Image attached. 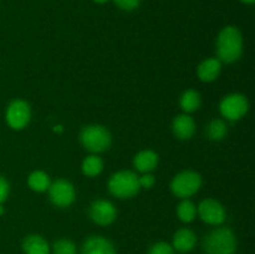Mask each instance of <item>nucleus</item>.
I'll list each match as a JSON object with an SVG mask.
<instances>
[{"label":"nucleus","mask_w":255,"mask_h":254,"mask_svg":"<svg viewBox=\"0 0 255 254\" xmlns=\"http://www.w3.org/2000/svg\"><path fill=\"white\" fill-rule=\"evenodd\" d=\"M217 52L219 61H237L243 52V37L242 32L236 26H226L218 35L217 40Z\"/></svg>","instance_id":"f257e3e1"},{"label":"nucleus","mask_w":255,"mask_h":254,"mask_svg":"<svg viewBox=\"0 0 255 254\" xmlns=\"http://www.w3.org/2000/svg\"><path fill=\"white\" fill-rule=\"evenodd\" d=\"M203 247L207 254H234L237 239L229 228H218L204 238Z\"/></svg>","instance_id":"f03ea898"},{"label":"nucleus","mask_w":255,"mask_h":254,"mask_svg":"<svg viewBox=\"0 0 255 254\" xmlns=\"http://www.w3.org/2000/svg\"><path fill=\"white\" fill-rule=\"evenodd\" d=\"M141 189L138 176L131 171H120L112 174L109 181V191L117 198H131Z\"/></svg>","instance_id":"7ed1b4c3"},{"label":"nucleus","mask_w":255,"mask_h":254,"mask_svg":"<svg viewBox=\"0 0 255 254\" xmlns=\"http://www.w3.org/2000/svg\"><path fill=\"white\" fill-rule=\"evenodd\" d=\"M80 141L82 146L90 152H99L106 151L111 144V134L100 125H90L86 126L80 133Z\"/></svg>","instance_id":"20e7f679"},{"label":"nucleus","mask_w":255,"mask_h":254,"mask_svg":"<svg viewBox=\"0 0 255 254\" xmlns=\"http://www.w3.org/2000/svg\"><path fill=\"white\" fill-rule=\"evenodd\" d=\"M201 186L202 178L197 172L184 171L174 177L171 183V189L177 197L186 199L198 192Z\"/></svg>","instance_id":"39448f33"},{"label":"nucleus","mask_w":255,"mask_h":254,"mask_svg":"<svg viewBox=\"0 0 255 254\" xmlns=\"http://www.w3.org/2000/svg\"><path fill=\"white\" fill-rule=\"evenodd\" d=\"M248 100L244 95L241 94L228 95L222 100L221 106H219L223 117L231 120V121H237V120L242 119L248 112Z\"/></svg>","instance_id":"423d86ee"},{"label":"nucleus","mask_w":255,"mask_h":254,"mask_svg":"<svg viewBox=\"0 0 255 254\" xmlns=\"http://www.w3.org/2000/svg\"><path fill=\"white\" fill-rule=\"evenodd\" d=\"M30 116H31L30 106L24 100H15L6 110V121L14 129L24 128L29 124Z\"/></svg>","instance_id":"0eeeda50"},{"label":"nucleus","mask_w":255,"mask_h":254,"mask_svg":"<svg viewBox=\"0 0 255 254\" xmlns=\"http://www.w3.org/2000/svg\"><path fill=\"white\" fill-rule=\"evenodd\" d=\"M50 199L52 203L60 208H65L75 201V188L69 181L57 179L49 187Z\"/></svg>","instance_id":"6e6552de"},{"label":"nucleus","mask_w":255,"mask_h":254,"mask_svg":"<svg viewBox=\"0 0 255 254\" xmlns=\"http://www.w3.org/2000/svg\"><path fill=\"white\" fill-rule=\"evenodd\" d=\"M117 211L114 204L106 199H97L90 207V217L100 226L111 224L116 219Z\"/></svg>","instance_id":"1a4fd4ad"},{"label":"nucleus","mask_w":255,"mask_h":254,"mask_svg":"<svg viewBox=\"0 0 255 254\" xmlns=\"http://www.w3.org/2000/svg\"><path fill=\"white\" fill-rule=\"evenodd\" d=\"M198 213L202 221L208 224H222L226 221V211L223 206L216 199H204L198 206Z\"/></svg>","instance_id":"9d476101"},{"label":"nucleus","mask_w":255,"mask_h":254,"mask_svg":"<svg viewBox=\"0 0 255 254\" xmlns=\"http://www.w3.org/2000/svg\"><path fill=\"white\" fill-rule=\"evenodd\" d=\"M82 254H117L114 244L100 236L90 237L82 246Z\"/></svg>","instance_id":"9b49d317"},{"label":"nucleus","mask_w":255,"mask_h":254,"mask_svg":"<svg viewBox=\"0 0 255 254\" xmlns=\"http://www.w3.org/2000/svg\"><path fill=\"white\" fill-rule=\"evenodd\" d=\"M172 128H173V133L178 138L188 139L193 136L194 131H196V124L188 115H179L173 120Z\"/></svg>","instance_id":"f8f14e48"},{"label":"nucleus","mask_w":255,"mask_h":254,"mask_svg":"<svg viewBox=\"0 0 255 254\" xmlns=\"http://www.w3.org/2000/svg\"><path fill=\"white\" fill-rule=\"evenodd\" d=\"M222 70V64L218 59H207L199 64L197 74L201 81L211 82L219 76Z\"/></svg>","instance_id":"ddd939ff"},{"label":"nucleus","mask_w":255,"mask_h":254,"mask_svg":"<svg viewBox=\"0 0 255 254\" xmlns=\"http://www.w3.org/2000/svg\"><path fill=\"white\" fill-rule=\"evenodd\" d=\"M196 242V234L191 229H179L173 237V249L178 251L179 253H187L194 248Z\"/></svg>","instance_id":"4468645a"},{"label":"nucleus","mask_w":255,"mask_h":254,"mask_svg":"<svg viewBox=\"0 0 255 254\" xmlns=\"http://www.w3.org/2000/svg\"><path fill=\"white\" fill-rule=\"evenodd\" d=\"M157 163H158V156H157L156 152L151 151V149L141 151L134 156L133 159L136 169L142 173H148V172L153 171L157 167Z\"/></svg>","instance_id":"2eb2a0df"},{"label":"nucleus","mask_w":255,"mask_h":254,"mask_svg":"<svg viewBox=\"0 0 255 254\" xmlns=\"http://www.w3.org/2000/svg\"><path fill=\"white\" fill-rule=\"evenodd\" d=\"M22 251L25 254H50V247L42 237L31 234L22 242Z\"/></svg>","instance_id":"dca6fc26"},{"label":"nucleus","mask_w":255,"mask_h":254,"mask_svg":"<svg viewBox=\"0 0 255 254\" xmlns=\"http://www.w3.org/2000/svg\"><path fill=\"white\" fill-rule=\"evenodd\" d=\"M27 184L35 192H44L49 189L50 178L45 172L34 171L27 178Z\"/></svg>","instance_id":"f3484780"},{"label":"nucleus","mask_w":255,"mask_h":254,"mask_svg":"<svg viewBox=\"0 0 255 254\" xmlns=\"http://www.w3.org/2000/svg\"><path fill=\"white\" fill-rule=\"evenodd\" d=\"M179 104H181L182 110L184 112L196 111L201 106V95L197 91H194V90H187L181 96Z\"/></svg>","instance_id":"a211bd4d"},{"label":"nucleus","mask_w":255,"mask_h":254,"mask_svg":"<svg viewBox=\"0 0 255 254\" xmlns=\"http://www.w3.org/2000/svg\"><path fill=\"white\" fill-rule=\"evenodd\" d=\"M102 169H104V162L100 157L95 156V154L86 157L82 162V172L89 177L99 176Z\"/></svg>","instance_id":"6ab92c4d"},{"label":"nucleus","mask_w":255,"mask_h":254,"mask_svg":"<svg viewBox=\"0 0 255 254\" xmlns=\"http://www.w3.org/2000/svg\"><path fill=\"white\" fill-rule=\"evenodd\" d=\"M196 206H194L191 201H188V199H184V201L181 202V203L178 204V207H177L178 218L181 219L182 222H184V223H189V222L193 221V219L196 218Z\"/></svg>","instance_id":"aec40b11"},{"label":"nucleus","mask_w":255,"mask_h":254,"mask_svg":"<svg viewBox=\"0 0 255 254\" xmlns=\"http://www.w3.org/2000/svg\"><path fill=\"white\" fill-rule=\"evenodd\" d=\"M228 132L226 122L222 120H213L211 124L208 125V136L211 139L214 141H219V139L224 138Z\"/></svg>","instance_id":"412c9836"},{"label":"nucleus","mask_w":255,"mask_h":254,"mask_svg":"<svg viewBox=\"0 0 255 254\" xmlns=\"http://www.w3.org/2000/svg\"><path fill=\"white\" fill-rule=\"evenodd\" d=\"M54 254H76V246L70 239H59L52 247Z\"/></svg>","instance_id":"4be33fe9"},{"label":"nucleus","mask_w":255,"mask_h":254,"mask_svg":"<svg viewBox=\"0 0 255 254\" xmlns=\"http://www.w3.org/2000/svg\"><path fill=\"white\" fill-rule=\"evenodd\" d=\"M148 254H174V249L166 242H159L151 247Z\"/></svg>","instance_id":"5701e85b"},{"label":"nucleus","mask_w":255,"mask_h":254,"mask_svg":"<svg viewBox=\"0 0 255 254\" xmlns=\"http://www.w3.org/2000/svg\"><path fill=\"white\" fill-rule=\"evenodd\" d=\"M114 1L115 4L119 7H121L122 10L131 11V10H134L136 7H138L141 0H114Z\"/></svg>","instance_id":"b1692460"},{"label":"nucleus","mask_w":255,"mask_h":254,"mask_svg":"<svg viewBox=\"0 0 255 254\" xmlns=\"http://www.w3.org/2000/svg\"><path fill=\"white\" fill-rule=\"evenodd\" d=\"M9 196V183L4 177H0V204Z\"/></svg>","instance_id":"393cba45"},{"label":"nucleus","mask_w":255,"mask_h":254,"mask_svg":"<svg viewBox=\"0 0 255 254\" xmlns=\"http://www.w3.org/2000/svg\"><path fill=\"white\" fill-rule=\"evenodd\" d=\"M138 182L141 188H151L154 184V177L149 173H144L142 177H138Z\"/></svg>","instance_id":"a878e982"},{"label":"nucleus","mask_w":255,"mask_h":254,"mask_svg":"<svg viewBox=\"0 0 255 254\" xmlns=\"http://www.w3.org/2000/svg\"><path fill=\"white\" fill-rule=\"evenodd\" d=\"M243 2H246V4H253L255 0H242Z\"/></svg>","instance_id":"bb28decb"},{"label":"nucleus","mask_w":255,"mask_h":254,"mask_svg":"<svg viewBox=\"0 0 255 254\" xmlns=\"http://www.w3.org/2000/svg\"><path fill=\"white\" fill-rule=\"evenodd\" d=\"M95 2H99V4H104V2L109 1V0H94Z\"/></svg>","instance_id":"cd10ccee"},{"label":"nucleus","mask_w":255,"mask_h":254,"mask_svg":"<svg viewBox=\"0 0 255 254\" xmlns=\"http://www.w3.org/2000/svg\"><path fill=\"white\" fill-rule=\"evenodd\" d=\"M2 213H4V208H2V207L0 206V216H1Z\"/></svg>","instance_id":"c85d7f7f"}]
</instances>
